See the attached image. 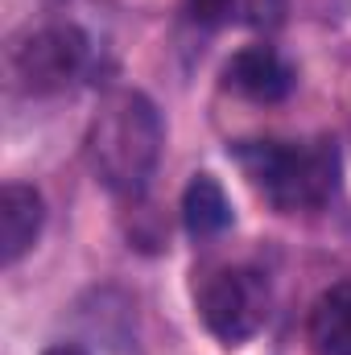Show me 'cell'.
I'll use <instances>...</instances> for the list:
<instances>
[{
  "label": "cell",
  "instance_id": "11",
  "mask_svg": "<svg viewBox=\"0 0 351 355\" xmlns=\"http://www.w3.org/2000/svg\"><path fill=\"white\" fill-rule=\"evenodd\" d=\"M42 355H87V352L75 347V343H58V347H50V352H42Z\"/></svg>",
  "mask_w": 351,
  "mask_h": 355
},
{
  "label": "cell",
  "instance_id": "5",
  "mask_svg": "<svg viewBox=\"0 0 351 355\" xmlns=\"http://www.w3.org/2000/svg\"><path fill=\"white\" fill-rule=\"evenodd\" d=\"M223 83L252 103H277L293 87V71L285 67V58L273 46H244L223 67Z\"/></svg>",
  "mask_w": 351,
  "mask_h": 355
},
{
  "label": "cell",
  "instance_id": "8",
  "mask_svg": "<svg viewBox=\"0 0 351 355\" xmlns=\"http://www.w3.org/2000/svg\"><path fill=\"white\" fill-rule=\"evenodd\" d=\"M182 223L194 240H211L232 227V202L211 174H194L182 194Z\"/></svg>",
  "mask_w": 351,
  "mask_h": 355
},
{
  "label": "cell",
  "instance_id": "9",
  "mask_svg": "<svg viewBox=\"0 0 351 355\" xmlns=\"http://www.w3.org/2000/svg\"><path fill=\"white\" fill-rule=\"evenodd\" d=\"M285 17V0H232V17L236 25H248V29H273L281 25Z\"/></svg>",
  "mask_w": 351,
  "mask_h": 355
},
{
  "label": "cell",
  "instance_id": "1",
  "mask_svg": "<svg viewBox=\"0 0 351 355\" xmlns=\"http://www.w3.org/2000/svg\"><path fill=\"white\" fill-rule=\"evenodd\" d=\"M162 116L141 91H112L87 128V157L95 178L116 194H141L162 157Z\"/></svg>",
  "mask_w": 351,
  "mask_h": 355
},
{
  "label": "cell",
  "instance_id": "6",
  "mask_svg": "<svg viewBox=\"0 0 351 355\" xmlns=\"http://www.w3.org/2000/svg\"><path fill=\"white\" fill-rule=\"evenodd\" d=\"M42 219H46V207H42V194L25 182H8L0 190V265H17L37 232H42Z\"/></svg>",
  "mask_w": 351,
  "mask_h": 355
},
{
  "label": "cell",
  "instance_id": "4",
  "mask_svg": "<svg viewBox=\"0 0 351 355\" xmlns=\"http://www.w3.org/2000/svg\"><path fill=\"white\" fill-rule=\"evenodd\" d=\"M87 62V33L79 25H42L8 46V75L29 95L62 91Z\"/></svg>",
  "mask_w": 351,
  "mask_h": 355
},
{
  "label": "cell",
  "instance_id": "2",
  "mask_svg": "<svg viewBox=\"0 0 351 355\" xmlns=\"http://www.w3.org/2000/svg\"><path fill=\"white\" fill-rule=\"evenodd\" d=\"M232 157L277 211H314L339 190V153L327 141H244L232 149Z\"/></svg>",
  "mask_w": 351,
  "mask_h": 355
},
{
  "label": "cell",
  "instance_id": "10",
  "mask_svg": "<svg viewBox=\"0 0 351 355\" xmlns=\"http://www.w3.org/2000/svg\"><path fill=\"white\" fill-rule=\"evenodd\" d=\"M190 17L198 25H223L232 17V0H190Z\"/></svg>",
  "mask_w": 351,
  "mask_h": 355
},
{
  "label": "cell",
  "instance_id": "3",
  "mask_svg": "<svg viewBox=\"0 0 351 355\" xmlns=\"http://www.w3.org/2000/svg\"><path fill=\"white\" fill-rule=\"evenodd\" d=\"M198 318L223 347H240L268 322V281L257 268L211 272L198 289Z\"/></svg>",
  "mask_w": 351,
  "mask_h": 355
},
{
  "label": "cell",
  "instance_id": "7",
  "mask_svg": "<svg viewBox=\"0 0 351 355\" xmlns=\"http://www.w3.org/2000/svg\"><path fill=\"white\" fill-rule=\"evenodd\" d=\"M306 339L314 355H351V281L318 293L306 318Z\"/></svg>",
  "mask_w": 351,
  "mask_h": 355
}]
</instances>
